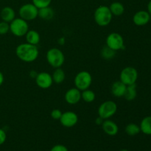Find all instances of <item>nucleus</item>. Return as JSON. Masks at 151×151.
Returning <instances> with one entry per match:
<instances>
[{
    "instance_id": "4be33fe9",
    "label": "nucleus",
    "mask_w": 151,
    "mask_h": 151,
    "mask_svg": "<svg viewBox=\"0 0 151 151\" xmlns=\"http://www.w3.org/2000/svg\"><path fill=\"white\" fill-rule=\"evenodd\" d=\"M52 78L53 83L56 84H60L64 81L66 75L64 71L61 68H56L52 75Z\"/></svg>"
},
{
    "instance_id": "aec40b11",
    "label": "nucleus",
    "mask_w": 151,
    "mask_h": 151,
    "mask_svg": "<svg viewBox=\"0 0 151 151\" xmlns=\"http://www.w3.org/2000/svg\"><path fill=\"white\" fill-rule=\"evenodd\" d=\"M140 131L145 135H151V116H145L140 122Z\"/></svg>"
},
{
    "instance_id": "f257e3e1",
    "label": "nucleus",
    "mask_w": 151,
    "mask_h": 151,
    "mask_svg": "<svg viewBox=\"0 0 151 151\" xmlns=\"http://www.w3.org/2000/svg\"><path fill=\"white\" fill-rule=\"evenodd\" d=\"M16 56L21 60L26 63L33 62L38 58L39 55V51L36 45L23 43L16 47Z\"/></svg>"
},
{
    "instance_id": "423d86ee",
    "label": "nucleus",
    "mask_w": 151,
    "mask_h": 151,
    "mask_svg": "<svg viewBox=\"0 0 151 151\" xmlns=\"http://www.w3.org/2000/svg\"><path fill=\"white\" fill-rule=\"evenodd\" d=\"M74 83L75 87L80 91L88 89L92 83V76L87 71H81L75 76Z\"/></svg>"
},
{
    "instance_id": "20e7f679",
    "label": "nucleus",
    "mask_w": 151,
    "mask_h": 151,
    "mask_svg": "<svg viewBox=\"0 0 151 151\" xmlns=\"http://www.w3.org/2000/svg\"><path fill=\"white\" fill-rule=\"evenodd\" d=\"M29 30L28 22L22 18H16L10 23V31L16 37H22Z\"/></svg>"
},
{
    "instance_id": "2eb2a0df",
    "label": "nucleus",
    "mask_w": 151,
    "mask_h": 151,
    "mask_svg": "<svg viewBox=\"0 0 151 151\" xmlns=\"http://www.w3.org/2000/svg\"><path fill=\"white\" fill-rule=\"evenodd\" d=\"M126 88L127 86L125 84L121 82L120 81H115L112 83L111 87V91L112 94L115 97H122L125 94Z\"/></svg>"
},
{
    "instance_id": "f03ea898",
    "label": "nucleus",
    "mask_w": 151,
    "mask_h": 151,
    "mask_svg": "<svg viewBox=\"0 0 151 151\" xmlns=\"http://www.w3.org/2000/svg\"><path fill=\"white\" fill-rule=\"evenodd\" d=\"M112 18H113V15L108 6H99L94 10V22L100 27L108 26L111 22Z\"/></svg>"
},
{
    "instance_id": "f3484780",
    "label": "nucleus",
    "mask_w": 151,
    "mask_h": 151,
    "mask_svg": "<svg viewBox=\"0 0 151 151\" xmlns=\"http://www.w3.org/2000/svg\"><path fill=\"white\" fill-rule=\"evenodd\" d=\"M26 38V41L28 44H32V45H38L41 41V36L38 32L34 29H29L24 35Z\"/></svg>"
},
{
    "instance_id": "72a5a7b5",
    "label": "nucleus",
    "mask_w": 151,
    "mask_h": 151,
    "mask_svg": "<svg viewBox=\"0 0 151 151\" xmlns=\"http://www.w3.org/2000/svg\"><path fill=\"white\" fill-rule=\"evenodd\" d=\"M37 75H38V73H37L36 72H34V71H32V72H30V77H31V78H36Z\"/></svg>"
},
{
    "instance_id": "c756f323",
    "label": "nucleus",
    "mask_w": 151,
    "mask_h": 151,
    "mask_svg": "<svg viewBox=\"0 0 151 151\" xmlns=\"http://www.w3.org/2000/svg\"><path fill=\"white\" fill-rule=\"evenodd\" d=\"M7 139V134L3 129L0 128V145L4 144Z\"/></svg>"
},
{
    "instance_id": "f704fd0d",
    "label": "nucleus",
    "mask_w": 151,
    "mask_h": 151,
    "mask_svg": "<svg viewBox=\"0 0 151 151\" xmlns=\"http://www.w3.org/2000/svg\"><path fill=\"white\" fill-rule=\"evenodd\" d=\"M119 151H129V150H127V149H122V150H120Z\"/></svg>"
},
{
    "instance_id": "c9c22d12",
    "label": "nucleus",
    "mask_w": 151,
    "mask_h": 151,
    "mask_svg": "<svg viewBox=\"0 0 151 151\" xmlns=\"http://www.w3.org/2000/svg\"><path fill=\"white\" fill-rule=\"evenodd\" d=\"M105 1H108V0H105Z\"/></svg>"
},
{
    "instance_id": "393cba45",
    "label": "nucleus",
    "mask_w": 151,
    "mask_h": 151,
    "mask_svg": "<svg viewBox=\"0 0 151 151\" xmlns=\"http://www.w3.org/2000/svg\"><path fill=\"white\" fill-rule=\"evenodd\" d=\"M125 133L128 134V136L131 137H134V136L137 135L141 132L140 131L139 125H137L135 123H129L126 125L125 128Z\"/></svg>"
},
{
    "instance_id": "dca6fc26",
    "label": "nucleus",
    "mask_w": 151,
    "mask_h": 151,
    "mask_svg": "<svg viewBox=\"0 0 151 151\" xmlns=\"http://www.w3.org/2000/svg\"><path fill=\"white\" fill-rule=\"evenodd\" d=\"M0 16L2 21L10 23L14 19H16V13L15 10L10 7H4L1 9Z\"/></svg>"
},
{
    "instance_id": "b1692460",
    "label": "nucleus",
    "mask_w": 151,
    "mask_h": 151,
    "mask_svg": "<svg viewBox=\"0 0 151 151\" xmlns=\"http://www.w3.org/2000/svg\"><path fill=\"white\" fill-rule=\"evenodd\" d=\"M95 98V93L92 90H90L89 88L81 91V99L86 103H92L93 101H94Z\"/></svg>"
},
{
    "instance_id": "f8f14e48",
    "label": "nucleus",
    "mask_w": 151,
    "mask_h": 151,
    "mask_svg": "<svg viewBox=\"0 0 151 151\" xmlns=\"http://www.w3.org/2000/svg\"><path fill=\"white\" fill-rule=\"evenodd\" d=\"M65 101L69 105H75L81 100V91L76 87L69 88L66 91L64 95Z\"/></svg>"
},
{
    "instance_id": "473e14b6",
    "label": "nucleus",
    "mask_w": 151,
    "mask_h": 151,
    "mask_svg": "<svg viewBox=\"0 0 151 151\" xmlns=\"http://www.w3.org/2000/svg\"><path fill=\"white\" fill-rule=\"evenodd\" d=\"M147 12L150 13V15L151 16V0L148 2L147 4Z\"/></svg>"
},
{
    "instance_id": "a211bd4d",
    "label": "nucleus",
    "mask_w": 151,
    "mask_h": 151,
    "mask_svg": "<svg viewBox=\"0 0 151 151\" xmlns=\"http://www.w3.org/2000/svg\"><path fill=\"white\" fill-rule=\"evenodd\" d=\"M55 12L53 9L50 6L42 7L38 9V17H40L41 19L45 21H50L54 17Z\"/></svg>"
},
{
    "instance_id": "cd10ccee",
    "label": "nucleus",
    "mask_w": 151,
    "mask_h": 151,
    "mask_svg": "<svg viewBox=\"0 0 151 151\" xmlns=\"http://www.w3.org/2000/svg\"><path fill=\"white\" fill-rule=\"evenodd\" d=\"M62 111L60 110V109H53L52 111L51 114H50V115H51V117L53 119H55V120H58V119H60V116H61L62 115Z\"/></svg>"
},
{
    "instance_id": "7ed1b4c3",
    "label": "nucleus",
    "mask_w": 151,
    "mask_h": 151,
    "mask_svg": "<svg viewBox=\"0 0 151 151\" xmlns=\"http://www.w3.org/2000/svg\"><path fill=\"white\" fill-rule=\"evenodd\" d=\"M46 58L49 64L55 69L61 67L65 61V56L63 52L60 49L56 47L50 49L47 51Z\"/></svg>"
},
{
    "instance_id": "a878e982",
    "label": "nucleus",
    "mask_w": 151,
    "mask_h": 151,
    "mask_svg": "<svg viewBox=\"0 0 151 151\" xmlns=\"http://www.w3.org/2000/svg\"><path fill=\"white\" fill-rule=\"evenodd\" d=\"M52 0H32V3L36 6L38 9L48 7L50 5Z\"/></svg>"
},
{
    "instance_id": "412c9836",
    "label": "nucleus",
    "mask_w": 151,
    "mask_h": 151,
    "mask_svg": "<svg viewBox=\"0 0 151 151\" xmlns=\"http://www.w3.org/2000/svg\"><path fill=\"white\" fill-rule=\"evenodd\" d=\"M137 96V85L132 84V85L127 86L126 90H125V94L123 97L128 101H132L135 100V98Z\"/></svg>"
},
{
    "instance_id": "4468645a",
    "label": "nucleus",
    "mask_w": 151,
    "mask_h": 151,
    "mask_svg": "<svg viewBox=\"0 0 151 151\" xmlns=\"http://www.w3.org/2000/svg\"><path fill=\"white\" fill-rule=\"evenodd\" d=\"M101 126L105 134H106L109 136H111V137L116 136L118 134V132H119V127H118V125H116V122L111 120L110 119H105Z\"/></svg>"
},
{
    "instance_id": "0eeeda50",
    "label": "nucleus",
    "mask_w": 151,
    "mask_h": 151,
    "mask_svg": "<svg viewBox=\"0 0 151 151\" xmlns=\"http://www.w3.org/2000/svg\"><path fill=\"white\" fill-rule=\"evenodd\" d=\"M38 8L32 3H27L21 6L19 10V17L24 20L29 22L38 17Z\"/></svg>"
},
{
    "instance_id": "7c9ffc66",
    "label": "nucleus",
    "mask_w": 151,
    "mask_h": 151,
    "mask_svg": "<svg viewBox=\"0 0 151 151\" xmlns=\"http://www.w3.org/2000/svg\"><path fill=\"white\" fill-rule=\"evenodd\" d=\"M104 120H105V119H103V118L100 117V116H98L97 118H96V119H95L96 125H102V124H103V122H104Z\"/></svg>"
},
{
    "instance_id": "c85d7f7f",
    "label": "nucleus",
    "mask_w": 151,
    "mask_h": 151,
    "mask_svg": "<svg viewBox=\"0 0 151 151\" xmlns=\"http://www.w3.org/2000/svg\"><path fill=\"white\" fill-rule=\"evenodd\" d=\"M50 151H69L68 148L63 145H56L53 146Z\"/></svg>"
},
{
    "instance_id": "5701e85b",
    "label": "nucleus",
    "mask_w": 151,
    "mask_h": 151,
    "mask_svg": "<svg viewBox=\"0 0 151 151\" xmlns=\"http://www.w3.org/2000/svg\"><path fill=\"white\" fill-rule=\"evenodd\" d=\"M116 54V52L115 50H112L106 45L103 47L100 51V55L105 60H111L115 57Z\"/></svg>"
},
{
    "instance_id": "ddd939ff",
    "label": "nucleus",
    "mask_w": 151,
    "mask_h": 151,
    "mask_svg": "<svg viewBox=\"0 0 151 151\" xmlns=\"http://www.w3.org/2000/svg\"><path fill=\"white\" fill-rule=\"evenodd\" d=\"M150 20V15L146 10H139L133 16V22L137 26H144Z\"/></svg>"
},
{
    "instance_id": "2f4dec72",
    "label": "nucleus",
    "mask_w": 151,
    "mask_h": 151,
    "mask_svg": "<svg viewBox=\"0 0 151 151\" xmlns=\"http://www.w3.org/2000/svg\"><path fill=\"white\" fill-rule=\"evenodd\" d=\"M4 75H3L2 72H0V86H1L3 84V83H4Z\"/></svg>"
},
{
    "instance_id": "39448f33",
    "label": "nucleus",
    "mask_w": 151,
    "mask_h": 151,
    "mask_svg": "<svg viewBox=\"0 0 151 151\" xmlns=\"http://www.w3.org/2000/svg\"><path fill=\"white\" fill-rule=\"evenodd\" d=\"M117 111V105L113 100H106L100 104L98 108V116L103 119H109Z\"/></svg>"
},
{
    "instance_id": "bb28decb",
    "label": "nucleus",
    "mask_w": 151,
    "mask_h": 151,
    "mask_svg": "<svg viewBox=\"0 0 151 151\" xmlns=\"http://www.w3.org/2000/svg\"><path fill=\"white\" fill-rule=\"evenodd\" d=\"M10 31V23L2 22H0V35H5Z\"/></svg>"
},
{
    "instance_id": "6e6552de",
    "label": "nucleus",
    "mask_w": 151,
    "mask_h": 151,
    "mask_svg": "<svg viewBox=\"0 0 151 151\" xmlns=\"http://www.w3.org/2000/svg\"><path fill=\"white\" fill-rule=\"evenodd\" d=\"M138 79V72L132 66L124 68L119 75V81L126 86L135 84Z\"/></svg>"
},
{
    "instance_id": "6ab92c4d",
    "label": "nucleus",
    "mask_w": 151,
    "mask_h": 151,
    "mask_svg": "<svg viewBox=\"0 0 151 151\" xmlns=\"http://www.w3.org/2000/svg\"><path fill=\"white\" fill-rule=\"evenodd\" d=\"M109 7L111 12L112 15L115 16H122L125 12V7L119 1H114Z\"/></svg>"
},
{
    "instance_id": "1a4fd4ad",
    "label": "nucleus",
    "mask_w": 151,
    "mask_h": 151,
    "mask_svg": "<svg viewBox=\"0 0 151 151\" xmlns=\"http://www.w3.org/2000/svg\"><path fill=\"white\" fill-rule=\"evenodd\" d=\"M106 46L110 47L116 52L123 50L125 48V42L124 38L122 35L118 32H111L106 37Z\"/></svg>"
},
{
    "instance_id": "9b49d317",
    "label": "nucleus",
    "mask_w": 151,
    "mask_h": 151,
    "mask_svg": "<svg viewBox=\"0 0 151 151\" xmlns=\"http://www.w3.org/2000/svg\"><path fill=\"white\" fill-rule=\"evenodd\" d=\"M35 79L36 85L42 89H47V88H50L53 83L52 75L46 72L38 73Z\"/></svg>"
},
{
    "instance_id": "9d476101",
    "label": "nucleus",
    "mask_w": 151,
    "mask_h": 151,
    "mask_svg": "<svg viewBox=\"0 0 151 151\" xmlns=\"http://www.w3.org/2000/svg\"><path fill=\"white\" fill-rule=\"evenodd\" d=\"M60 122L65 128H72L78 122V116L73 111H65L60 118Z\"/></svg>"
}]
</instances>
